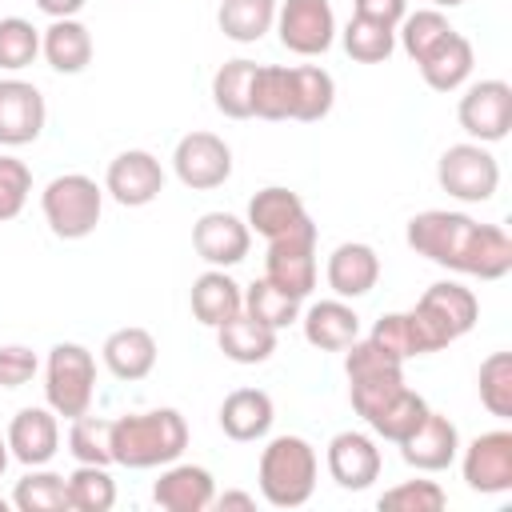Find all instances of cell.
I'll return each instance as SVG.
<instances>
[{
  "label": "cell",
  "instance_id": "cell-1",
  "mask_svg": "<svg viewBox=\"0 0 512 512\" xmlns=\"http://www.w3.org/2000/svg\"><path fill=\"white\" fill-rule=\"evenodd\" d=\"M404 240L416 256L476 280H504L512 272V240L500 224H480L468 212L428 208L416 212L404 228Z\"/></svg>",
  "mask_w": 512,
  "mask_h": 512
},
{
  "label": "cell",
  "instance_id": "cell-2",
  "mask_svg": "<svg viewBox=\"0 0 512 512\" xmlns=\"http://www.w3.org/2000/svg\"><path fill=\"white\" fill-rule=\"evenodd\" d=\"M188 448V420L176 408L124 412L112 420V464L120 468H164Z\"/></svg>",
  "mask_w": 512,
  "mask_h": 512
},
{
  "label": "cell",
  "instance_id": "cell-3",
  "mask_svg": "<svg viewBox=\"0 0 512 512\" xmlns=\"http://www.w3.org/2000/svg\"><path fill=\"white\" fill-rule=\"evenodd\" d=\"M480 320V300L472 288L456 284V280H436L432 288H424V296L416 300V308H408V328L416 340V356L440 352L448 344H456L460 336H468Z\"/></svg>",
  "mask_w": 512,
  "mask_h": 512
},
{
  "label": "cell",
  "instance_id": "cell-4",
  "mask_svg": "<svg viewBox=\"0 0 512 512\" xmlns=\"http://www.w3.org/2000/svg\"><path fill=\"white\" fill-rule=\"evenodd\" d=\"M316 472H320V460L304 436H292V432L272 436L260 452V464H256L264 504H272V508L308 504L316 492Z\"/></svg>",
  "mask_w": 512,
  "mask_h": 512
},
{
  "label": "cell",
  "instance_id": "cell-5",
  "mask_svg": "<svg viewBox=\"0 0 512 512\" xmlns=\"http://www.w3.org/2000/svg\"><path fill=\"white\" fill-rule=\"evenodd\" d=\"M40 212L60 240H84L96 232L100 212H104V188L84 176V172H64L52 176L40 192Z\"/></svg>",
  "mask_w": 512,
  "mask_h": 512
},
{
  "label": "cell",
  "instance_id": "cell-6",
  "mask_svg": "<svg viewBox=\"0 0 512 512\" xmlns=\"http://www.w3.org/2000/svg\"><path fill=\"white\" fill-rule=\"evenodd\" d=\"M96 396V356L84 344L60 340L48 348L44 360V400L56 416L76 420L92 408Z\"/></svg>",
  "mask_w": 512,
  "mask_h": 512
},
{
  "label": "cell",
  "instance_id": "cell-7",
  "mask_svg": "<svg viewBox=\"0 0 512 512\" xmlns=\"http://www.w3.org/2000/svg\"><path fill=\"white\" fill-rule=\"evenodd\" d=\"M436 180L460 204H484L500 188V164L484 144L464 140V144H448L444 148V156L436 164Z\"/></svg>",
  "mask_w": 512,
  "mask_h": 512
},
{
  "label": "cell",
  "instance_id": "cell-8",
  "mask_svg": "<svg viewBox=\"0 0 512 512\" xmlns=\"http://www.w3.org/2000/svg\"><path fill=\"white\" fill-rule=\"evenodd\" d=\"M264 276L296 300H304L316 288V224H312V216H304L292 232L268 240Z\"/></svg>",
  "mask_w": 512,
  "mask_h": 512
},
{
  "label": "cell",
  "instance_id": "cell-9",
  "mask_svg": "<svg viewBox=\"0 0 512 512\" xmlns=\"http://www.w3.org/2000/svg\"><path fill=\"white\" fill-rule=\"evenodd\" d=\"M276 36L296 56H324L336 40L332 0H280L276 4Z\"/></svg>",
  "mask_w": 512,
  "mask_h": 512
},
{
  "label": "cell",
  "instance_id": "cell-10",
  "mask_svg": "<svg viewBox=\"0 0 512 512\" xmlns=\"http://www.w3.org/2000/svg\"><path fill=\"white\" fill-rule=\"evenodd\" d=\"M456 120L476 144H500L512 128V84L508 80L468 84L456 104Z\"/></svg>",
  "mask_w": 512,
  "mask_h": 512
},
{
  "label": "cell",
  "instance_id": "cell-11",
  "mask_svg": "<svg viewBox=\"0 0 512 512\" xmlns=\"http://www.w3.org/2000/svg\"><path fill=\"white\" fill-rule=\"evenodd\" d=\"M172 172L192 192H212L232 176V148L216 132H188L176 140Z\"/></svg>",
  "mask_w": 512,
  "mask_h": 512
},
{
  "label": "cell",
  "instance_id": "cell-12",
  "mask_svg": "<svg viewBox=\"0 0 512 512\" xmlns=\"http://www.w3.org/2000/svg\"><path fill=\"white\" fill-rule=\"evenodd\" d=\"M460 472L464 484L480 496H500L512 488V432L508 428H492L480 432L464 456H460Z\"/></svg>",
  "mask_w": 512,
  "mask_h": 512
},
{
  "label": "cell",
  "instance_id": "cell-13",
  "mask_svg": "<svg viewBox=\"0 0 512 512\" xmlns=\"http://www.w3.org/2000/svg\"><path fill=\"white\" fill-rule=\"evenodd\" d=\"M104 192L124 208H144L164 192V168L152 152L128 148V152L112 156V164L104 172Z\"/></svg>",
  "mask_w": 512,
  "mask_h": 512
},
{
  "label": "cell",
  "instance_id": "cell-14",
  "mask_svg": "<svg viewBox=\"0 0 512 512\" xmlns=\"http://www.w3.org/2000/svg\"><path fill=\"white\" fill-rule=\"evenodd\" d=\"M48 104L36 84L28 80H0V144L4 148H24L44 132Z\"/></svg>",
  "mask_w": 512,
  "mask_h": 512
},
{
  "label": "cell",
  "instance_id": "cell-15",
  "mask_svg": "<svg viewBox=\"0 0 512 512\" xmlns=\"http://www.w3.org/2000/svg\"><path fill=\"white\" fill-rule=\"evenodd\" d=\"M324 460H328V476L344 488V492H364V488H372L376 480H380V448H376V440L368 436V432H336L332 440H328V452H324Z\"/></svg>",
  "mask_w": 512,
  "mask_h": 512
},
{
  "label": "cell",
  "instance_id": "cell-16",
  "mask_svg": "<svg viewBox=\"0 0 512 512\" xmlns=\"http://www.w3.org/2000/svg\"><path fill=\"white\" fill-rule=\"evenodd\" d=\"M192 248L208 268H232L252 248V228L232 212H204L192 224Z\"/></svg>",
  "mask_w": 512,
  "mask_h": 512
},
{
  "label": "cell",
  "instance_id": "cell-17",
  "mask_svg": "<svg viewBox=\"0 0 512 512\" xmlns=\"http://www.w3.org/2000/svg\"><path fill=\"white\" fill-rule=\"evenodd\" d=\"M400 456L416 472H444L460 456V432L444 412L428 408V416L416 424V432L400 440Z\"/></svg>",
  "mask_w": 512,
  "mask_h": 512
},
{
  "label": "cell",
  "instance_id": "cell-18",
  "mask_svg": "<svg viewBox=\"0 0 512 512\" xmlns=\"http://www.w3.org/2000/svg\"><path fill=\"white\" fill-rule=\"evenodd\" d=\"M324 280L340 300H360L376 288L380 280V256L372 244L364 240H344L332 248L328 264H324Z\"/></svg>",
  "mask_w": 512,
  "mask_h": 512
},
{
  "label": "cell",
  "instance_id": "cell-19",
  "mask_svg": "<svg viewBox=\"0 0 512 512\" xmlns=\"http://www.w3.org/2000/svg\"><path fill=\"white\" fill-rule=\"evenodd\" d=\"M152 500L164 512H204L216 500V480L204 464H164L160 480L152 484Z\"/></svg>",
  "mask_w": 512,
  "mask_h": 512
},
{
  "label": "cell",
  "instance_id": "cell-20",
  "mask_svg": "<svg viewBox=\"0 0 512 512\" xmlns=\"http://www.w3.org/2000/svg\"><path fill=\"white\" fill-rule=\"evenodd\" d=\"M8 452L24 468H40L60 452V420L52 408H20L8 424Z\"/></svg>",
  "mask_w": 512,
  "mask_h": 512
},
{
  "label": "cell",
  "instance_id": "cell-21",
  "mask_svg": "<svg viewBox=\"0 0 512 512\" xmlns=\"http://www.w3.org/2000/svg\"><path fill=\"white\" fill-rule=\"evenodd\" d=\"M304 340L320 352H344L356 336H360V316L348 300L332 296V300H316L304 316H300Z\"/></svg>",
  "mask_w": 512,
  "mask_h": 512
},
{
  "label": "cell",
  "instance_id": "cell-22",
  "mask_svg": "<svg viewBox=\"0 0 512 512\" xmlns=\"http://www.w3.org/2000/svg\"><path fill=\"white\" fill-rule=\"evenodd\" d=\"M272 420H276V408L264 388H236L220 404V428L228 440H240V444L264 440Z\"/></svg>",
  "mask_w": 512,
  "mask_h": 512
},
{
  "label": "cell",
  "instance_id": "cell-23",
  "mask_svg": "<svg viewBox=\"0 0 512 512\" xmlns=\"http://www.w3.org/2000/svg\"><path fill=\"white\" fill-rule=\"evenodd\" d=\"M100 356H104V368L116 380H128V384L132 380H144L156 368V336L148 328H140V324L116 328V332H108Z\"/></svg>",
  "mask_w": 512,
  "mask_h": 512
},
{
  "label": "cell",
  "instance_id": "cell-24",
  "mask_svg": "<svg viewBox=\"0 0 512 512\" xmlns=\"http://www.w3.org/2000/svg\"><path fill=\"white\" fill-rule=\"evenodd\" d=\"M304 216H308V208H304L300 192H292V188H284V184H268V188H260V192L248 200L244 224H248L256 236L276 240V236L292 232Z\"/></svg>",
  "mask_w": 512,
  "mask_h": 512
},
{
  "label": "cell",
  "instance_id": "cell-25",
  "mask_svg": "<svg viewBox=\"0 0 512 512\" xmlns=\"http://www.w3.org/2000/svg\"><path fill=\"white\" fill-rule=\"evenodd\" d=\"M40 52H44V60H48L52 72L76 76V72H84V68L92 64V32H88L76 16L52 20V24L40 32Z\"/></svg>",
  "mask_w": 512,
  "mask_h": 512
},
{
  "label": "cell",
  "instance_id": "cell-26",
  "mask_svg": "<svg viewBox=\"0 0 512 512\" xmlns=\"http://www.w3.org/2000/svg\"><path fill=\"white\" fill-rule=\"evenodd\" d=\"M472 64H476V52H472V40L464 36V32H448V40L436 48V52H428L416 68H420V76H424V84L432 88V92H456V88H464L468 84V76H472Z\"/></svg>",
  "mask_w": 512,
  "mask_h": 512
},
{
  "label": "cell",
  "instance_id": "cell-27",
  "mask_svg": "<svg viewBox=\"0 0 512 512\" xmlns=\"http://www.w3.org/2000/svg\"><path fill=\"white\" fill-rule=\"evenodd\" d=\"M240 308H244V288L224 268H208V272H200L192 280V316L204 328H220Z\"/></svg>",
  "mask_w": 512,
  "mask_h": 512
},
{
  "label": "cell",
  "instance_id": "cell-28",
  "mask_svg": "<svg viewBox=\"0 0 512 512\" xmlns=\"http://www.w3.org/2000/svg\"><path fill=\"white\" fill-rule=\"evenodd\" d=\"M216 344L232 364H264L276 352V328L252 320L244 308L216 328Z\"/></svg>",
  "mask_w": 512,
  "mask_h": 512
},
{
  "label": "cell",
  "instance_id": "cell-29",
  "mask_svg": "<svg viewBox=\"0 0 512 512\" xmlns=\"http://www.w3.org/2000/svg\"><path fill=\"white\" fill-rule=\"evenodd\" d=\"M336 104V80L320 64H296L292 68V120L316 124Z\"/></svg>",
  "mask_w": 512,
  "mask_h": 512
},
{
  "label": "cell",
  "instance_id": "cell-30",
  "mask_svg": "<svg viewBox=\"0 0 512 512\" xmlns=\"http://www.w3.org/2000/svg\"><path fill=\"white\" fill-rule=\"evenodd\" d=\"M252 76H256V60H224L212 76V104L220 116L228 120H248L252 116Z\"/></svg>",
  "mask_w": 512,
  "mask_h": 512
},
{
  "label": "cell",
  "instance_id": "cell-31",
  "mask_svg": "<svg viewBox=\"0 0 512 512\" xmlns=\"http://www.w3.org/2000/svg\"><path fill=\"white\" fill-rule=\"evenodd\" d=\"M428 416V400L420 396V392H412L408 384L400 388V392H392L364 424L376 432V436H384V440H392V444H400L404 436H412L416 432V424Z\"/></svg>",
  "mask_w": 512,
  "mask_h": 512
},
{
  "label": "cell",
  "instance_id": "cell-32",
  "mask_svg": "<svg viewBox=\"0 0 512 512\" xmlns=\"http://www.w3.org/2000/svg\"><path fill=\"white\" fill-rule=\"evenodd\" d=\"M216 24L236 44H256L276 24V0H220Z\"/></svg>",
  "mask_w": 512,
  "mask_h": 512
},
{
  "label": "cell",
  "instance_id": "cell-33",
  "mask_svg": "<svg viewBox=\"0 0 512 512\" xmlns=\"http://www.w3.org/2000/svg\"><path fill=\"white\" fill-rule=\"evenodd\" d=\"M12 508L20 512H68V476L40 468H28L12 488Z\"/></svg>",
  "mask_w": 512,
  "mask_h": 512
},
{
  "label": "cell",
  "instance_id": "cell-34",
  "mask_svg": "<svg viewBox=\"0 0 512 512\" xmlns=\"http://www.w3.org/2000/svg\"><path fill=\"white\" fill-rule=\"evenodd\" d=\"M448 32L452 24L440 8H416V12H404V20L396 24V44L412 64H420L428 52H436L448 40Z\"/></svg>",
  "mask_w": 512,
  "mask_h": 512
},
{
  "label": "cell",
  "instance_id": "cell-35",
  "mask_svg": "<svg viewBox=\"0 0 512 512\" xmlns=\"http://www.w3.org/2000/svg\"><path fill=\"white\" fill-rule=\"evenodd\" d=\"M252 116H260V120H292V68L288 64H256Z\"/></svg>",
  "mask_w": 512,
  "mask_h": 512
},
{
  "label": "cell",
  "instance_id": "cell-36",
  "mask_svg": "<svg viewBox=\"0 0 512 512\" xmlns=\"http://www.w3.org/2000/svg\"><path fill=\"white\" fill-rule=\"evenodd\" d=\"M244 312L252 320H260V324H268V328L280 332V328H288V324L300 320V300L288 296L284 288H276L268 276H260V280H252L244 288Z\"/></svg>",
  "mask_w": 512,
  "mask_h": 512
},
{
  "label": "cell",
  "instance_id": "cell-37",
  "mask_svg": "<svg viewBox=\"0 0 512 512\" xmlns=\"http://www.w3.org/2000/svg\"><path fill=\"white\" fill-rule=\"evenodd\" d=\"M340 40H344V52L356 64H384L396 52V28H384V24L364 20V16H352L344 24Z\"/></svg>",
  "mask_w": 512,
  "mask_h": 512
},
{
  "label": "cell",
  "instance_id": "cell-38",
  "mask_svg": "<svg viewBox=\"0 0 512 512\" xmlns=\"http://www.w3.org/2000/svg\"><path fill=\"white\" fill-rule=\"evenodd\" d=\"M68 504L76 512H108L116 504V480L108 464H76L68 476Z\"/></svg>",
  "mask_w": 512,
  "mask_h": 512
},
{
  "label": "cell",
  "instance_id": "cell-39",
  "mask_svg": "<svg viewBox=\"0 0 512 512\" xmlns=\"http://www.w3.org/2000/svg\"><path fill=\"white\" fill-rule=\"evenodd\" d=\"M344 372H348V384H360V380H384V376H404V360L384 352L376 340H352L344 348Z\"/></svg>",
  "mask_w": 512,
  "mask_h": 512
},
{
  "label": "cell",
  "instance_id": "cell-40",
  "mask_svg": "<svg viewBox=\"0 0 512 512\" xmlns=\"http://www.w3.org/2000/svg\"><path fill=\"white\" fill-rule=\"evenodd\" d=\"M476 392H480V404H484L492 416L512 420V352H492V356L480 364Z\"/></svg>",
  "mask_w": 512,
  "mask_h": 512
},
{
  "label": "cell",
  "instance_id": "cell-41",
  "mask_svg": "<svg viewBox=\"0 0 512 512\" xmlns=\"http://www.w3.org/2000/svg\"><path fill=\"white\" fill-rule=\"evenodd\" d=\"M68 452L76 464H112V420L108 416H76L68 428Z\"/></svg>",
  "mask_w": 512,
  "mask_h": 512
},
{
  "label": "cell",
  "instance_id": "cell-42",
  "mask_svg": "<svg viewBox=\"0 0 512 512\" xmlns=\"http://www.w3.org/2000/svg\"><path fill=\"white\" fill-rule=\"evenodd\" d=\"M40 56V28L24 16H4L0 20V68L20 72Z\"/></svg>",
  "mask_w": 512,
  "mask_h": 512
},
{
  "label": "cell",
  "instance_id": "cell-43",
  "mask_svg": "<svg viewBox=\"0 0 512 512\" xmlns=\"http://www.w3.org/2000/svg\"><path fill=\"white\" fill-rule=\"evenodd\" d=\"M376 504L388 512H440L448 504V492L436 480H404V484L380 492Z\"/></svg>",
  "mask_w": 512,
  "mask_h": 512
},
{
  "label": "cell",
  "instance_id": "cell-44",
  "mask_svg": "<svg viewBox=\"0 0 512 512\" xmlns=\"http://www.w3.org/2000/svg\"><path fill=\"white\" fill-rule=\"evenodd\" d=\"M32 196V168L16 156H0V224L16 220Z\"/></svg>",
  "mask_w": 512,
  "mask_h": 512
},
{
  "label": "cell",
  "instance_id": "cell-45",
  "mask_svg": "<svg viewBox=\"0 0 512 512\" xmlns=\"http://www.w3.org/2000/svg\"><path fill=\"white\" fill-rule=\"evenodd\" d=\"M368 340H376L384 352L400 356V360H412L416 356V340H412V328H408V312H388L372 324Z\"/></svg>",
  "mask_w": 512,
  "mask_h": 512
},
{
  "label": "cell",
  "instance_id": "cell-46",
  "mask_svg": "<svg viewBox=\"0 0 512 512\" xmlns=\"http://www.w3.org/2000/svg\"><path fill=\"white\" fill-rule=\"evenodd\" d=\"M40 372V360L24 344H0V388H24Z\"/></svg>",
  "mask_w": 512,
  "mask_h": 512
},
{
  "label": "cell",
  "instance_id": "cell-47",
  "mask_svg": "<svg viewBox=\"0 0 512 512\" xmlns=\"http://www.w3.org/2000/svg\"><path fill=\"white\" fill-rule=\"evenodd\" d=\"M408 12V0H352V16H364V20H376L384 28H396Z\"/></svg>",
  "mask_w": 512,
  "mask_h": 512
},
{
  "label": "cell",
  "instance_id": "cell-48",
  "mask_svg": "<svg viewBox=\"0 0 512 512\" xmlns=\"http://www.w3.org/2000/svg\"><path fill=\"white\" fill-rule=\"evenodd\" d=\"M84 4H88V0H36V8H40L48 20H68V16H76Z\"/></svg>",
  "mask_w": 512,
  "mask_h": 512
},
{
  "label": "cell",
  "instance_id": "cell-49",
  "mask_svg": "<svg viewBox=\"0 0 512 512\" xmlns=\"http://www.w3.org/2000/svg\"><path fill=\"white\" fill-rule=\"evenodd\" d=\"M220 512H228V508H256V496L252 492H224V496H216L212 500Z\"/></svg>",
  "mask_w": 512,
  "mask_h": 512
},
{
  "label": "cell",
  "instance_id": "cell-50",
  "mask_svg": "<svg viewBox=\"0 0 512 512\" xmlns=\"http://www.w3.org/2000/svg\"><path fill=\"white\" fill-rule=\"evenodd\" d=\"M8 460H12V452H8V436H0V476H4Z\"/></svg>",
  "mask_w": 512,
  "mask_h": 512
},
{
  "label": "cell",
  "instance_id": "cell-51",
  "mask_svg": "<svg viewBox=\"0 0 512 512\" xmlns=\"http://www.w3.org/2000/svg\"><path fill=\"white\" fill-rule=\"evenodd\" d=\"M428 4H432V8H440V12H444V8H460V4H464V0H428Z\"/></svg>",
  "mask_w": 512,
  "mask_h": 512
},
{
  "label": "cell",
  "instance_id": "cell-52",
  "mask_svg": "<svg viewBox=\"0 0 512 512\" xmlns=\"http://www.w3.org/2000/svg\"><path fill=\"white\" fill-rule=\"evenodd\" d=\"M8 504H12V500H4V496H0V512H8Z\"/></svg>",
  "mask_w": 512,
  "mask_h": 512
}]
</instances>
